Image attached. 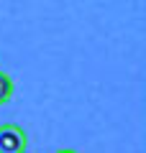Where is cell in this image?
Here are the masks:
<instances>
[{"mask_svg": "<svg viewBox=\"0 0 146 153\" xmlns=\"http://www.w3.org/2000/svg\"><path fill=\"white\" fill-rule=\"evenodd\" d=\"M28 138L26 130L16 123H3L0 125V153H21L26 151Z\"/></svg>", "mask_w": 146, "mask_h": 153, "instance_id": "1", "label": "cell"}, {"mask_svg": "<svg viewBox=\"0 0 146 153\" xmlns=\"http://www.w3.org/2000/svg\"><path fill=\"white\" fill-rule=\"evenodd\" d=\"M13 94H16V84H13V76L8 74V71L0 69V107L11 102Z\"/></svg>", "mask_w": 146, "mask_h": 153, "instance_id": "2", "label": "cell"}]
</instances>
